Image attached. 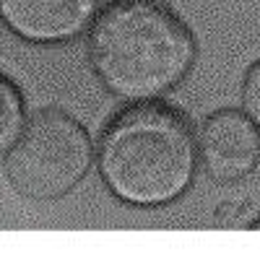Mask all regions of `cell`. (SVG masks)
<instances>
[{
  "mask_svg": "<svg viewBox=\"0 0 260 257\" xmlns=\"http://www.w3.org/2000/svg\"><path fill=\"white\" fill-rule=\"evenodd\" d=\"M195 57L190 29L159 0H115L89 26L91 68L127 104L169 94L187 78Z\"/></svg>",
  "mask_w": 260,
  "mask_h": 257,
  "instance_id": "cell-1",
  "label": "cell"
},
{
  "mask_svg": "<svg viewBox=\"0 0 260 257\" xmlns=\"http://www.w3.org/2000/svg\"><path fill=\"white\" fill-rule=\"evenodd\" d=\"M96 166L117 200L161 208L190 190L198 171V145L180 112L143 101L117 115L104 130Z\"/></svg>",
  "mask_w": 260,
  "mask_h": 257,
  "instance_id": "cell-2",
  "label": "cell"
},
{
  "mask_svg": "<svg viewBox=\"0 0 260 257\" xmlns=\"http://www.w3.org/2000/svg\"><path fill=\"white\" fill-rule=\"evenodd\" d=\"M94 164L89 130L60 109H45L26 120L6 151L11 185L29 200H57L83 182Z\"/></svg>",
  "mask_w": 260,
  "mask_h": 257,
  "instance_id": "cell-3",
  "label": "cell"
},
{
  "mask_svg": "<svg viewBox=\"0 0 260 257\" xmlns=\"http://www.w3.org/2000/svg\"><path fill=\"white\" fill-rule=\"evenodd\" d=\"M195 145L201 166L216 182H240L260 164V127L240 109L213 112Z\"/></svg>",
  "mask_w": 260,
  "mask_h": 257,
  "instance_id": "cell-4",
  "label": "cell"
},
{
  "mask_svg": "<svg viewBox=\"0 0 260 257\" xmlns=\"http://www.w3.org/2000/svg\"><path fill=\"white\" fill-rule=\"evenodd\" d=\"M96 16V0H0V18L31 45H62L81 36Z\"/></svg>",
  "mask_w": 260,
  "mask_h": 257,
  "instance_id": "cell-5",
  "label": "cell"
},
{
  "mask_svg": "<svg viewBox=\"0 0 260 257\" xmlns=\"http://www.w3.org/2000/svg\"><path fill=\"white\" fill-rule=\"evenodd\" d=\"M26 125V104L16 86L0 76V154H6L16 143Z\"/></svg>",
  "mask_w": 260,
  "mask_h": 257,
  "instance_id": "cell-6",
  "label": "cell"
},
{
  "mask_svg": "<svg viewBox=\"0 0 260 257\" xmlns=\"http://www.w3.org/2000/svg\"><path fill=\"white\" fill-rule=\"evenodd\" d=\"M242 112L260 127V60L245 76V83H242Z\"/></svg>",
  "mask_w": 260,
  "mask_h": 257,
  "instance_id": "cell-7",
  "label": "cell"
},
{
  "mask_svg": "<svg viewBox=\"0 0 260 257\" xmlns=\"http://www.w3.org/2000/svg\"><path fill=\"white\" fill-rule=\"evenodd\" d=\"M216 221H219V226H240L245 221V213L240 205H224L216 213Z\"/></svg>",
  "mask_w": 260,
  "mask_h": 257,
  "instance_id": "cell-8",
  "label": "cell"
},
{
  "mask_svg": "<svg viewBox=\"0 0 260 257\" xmlns=\"http://www.w3.org/2000/svg\"><path fill=\"white\" fill-rule=\"evenodd\" d=\"M250 226H252V229H260V218H255V221H252Z\"/></svg>",
  "mask_w": 260,
  "mask_h": 257,
  "instance_id": "cell-9",
  "label": "cell"
}]
</instances>
